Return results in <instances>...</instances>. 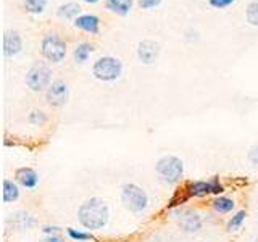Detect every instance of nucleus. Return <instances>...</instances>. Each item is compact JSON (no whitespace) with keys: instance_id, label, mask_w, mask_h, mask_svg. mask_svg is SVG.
Masks as SVG:
<instances>
[{"instance_id":"obj_1","label":"nucleus","mask_w":258,"mask_h":242,"mask_svg":"<svg viewBox=\"0 0 258 242\" xmlns=\"http://www.w3.org/2000/svg\"><path fill=\"white\" fill-rule=\"evenodd\" d=\"M110 207L102 197H91L84 200L78 208V221L84 229L99 231L108 224Z\"/></svg>"},{"instance_id":"obj_2","label":"nucleus","mask_w":258,"mask_h":242,"mask_svg":"<svg viewBox=\"0 0 258 242\" xmlns=\"http://www.w3.org/2000/svg\"><path fill=\"white\" fill-rule=\"evenodd\" d=\"M155 173L161 183L174 186L184 176V161L176 155H165L157 161Z\"/></svg>"},{"instance_id":"obj_3","label":"nucleus","mask_w":258,"mask_h":242,"mask_svg":"<svg viewBox=\"0 0 258 242\" xmlns=\"http://www.w3.org/2000/svg\"><path fill=\"white\" fill-rule=\"evenodd\" d=\"M121 204L133 213H142L149 207V194L141 186L134 183H126L121 188Z\"/></svg>"},{"instance_id":"obj_4","label":"nucleus","mask_w":258,"mask_h":242,"mask_svg":"<svg viewBox=\"0 0 258 242\" xmlns=\"http://www.w3.org/2000/svg\"><path fill=\"white\" fill-rule=\"evenodd\" d=\"M92 75L95 79L103 81V83H113L123 75V63L111 55L100 56L92 65Z\"/></svg>"},{"instance_id":"obj_5","label":"nucleus","mask_w":258,"mask_h":242,"mask_svg":"<svg viewBox=\"0 0 258 242\" xmlns=\"http://www.w3.org/2000/svg\"><path fill=\"white\" fill-rule=\"evenodd\" d=\"M40 53L47 62L61 63L67 56V42L61 36L55 34V32H48L40 42Z\"/></svg>"},{"instance_id":"obj_6","label":"nucleus","mask_w":258,"mask_h":242,"mask_svg":"<svg viewBox=\"0 0 258 242\" xmlns=\"http://www.w3.org/2000/svg\"><path fill=\"white\" fill-rule=\"evenodd\" d=\"M26 86L32 92H44L52 84V70L45 63H34L26 73Z\"/></svg>"},{"instance_id":"obj_7","label":"nucleus","mask_w":258,"mask_h":242,"mask_svg":"<svg viewBox=\"0 0 258 242\" xmlns=\"http://www.w3.org/2000/svg\"><path fill=\"white\" fill-rule=\"evenodd\" d=\"M173 216L179 226V229L184 231V232H189V234H194L202 229V216L197 210L194 208H187V207H179L176 208L173 212Z\"/></svg>"},{"instance_id":"obj_8","label":"nucleus","mask_w":258,"mask_h":242,"mask_svg":"<svg viewBox=\"0 0 258 242\" xmlns=\"http://www.w3.org/2000/svg\"><path fill=\"white\" fill-rule=\"evenodd\" d=\"M185 189L190 197H207L210 194L218 197L224 192V186L220 183V177L215 176L210 181H189Z\"/></svg>"},{"instance_id":"obj_9","label":"nucleus","mask_w":258,"mask_h":242,"mask_svg":"<svg viewBox=\"0 0 258 242\" xmlns=\"http://www.w3.org/2000/svg\"><path fill=\"white\" fill-rule=\"evenodd\" d=\"M45 100L50 107L60 108L64 107L70 100V86L67 81L55 79L45 91Z\"/></svg>"},{"instance_id":"obj_10","label":"nucleus","mask_w":258,"mask_h":242,"mask_svg":"<svg viewBox=\"0 0 258 242\" xmlns=\"http://www.w3.org/2000/svg\"><path fill=\"white\" fill-rule=\"evenodd\" d=\"M137 58H139L141 63L144 65H153L158 56L161 53V45L158 42H155V40H150V39H145L142 40V42L137 44Z\"/></svg>"},{"instance_id":"obj_11","label":"nucleus","mask_w":258,"mask_h":242,"mask_svg":"<svg viewBox=\"0 0 258 242\" xmlns=\"http://www.w3.org/2000/svg\"><path fill=\"white\" fill-rule=\"evenodd\" d=\"M23 50V37L18 31H5L4 34V55L7 58L16 56Z\"/></svg>"},{"instance_id":"obj_12","label":"nucleus","mask_w":258,"mask_h":242,"mask_svg":"<svg viewBox=\"0 0 258 242\" xmlns=\"http://www.w3.org/2000/svg\"><path fill=\"white\" fill-rule=\"evenodd\" d=\"M8 224H10L15 231H28L31 228H34L37 224V220L31 213L24 212V210H18V212L10 215V218H8Z\"/></svg>"},{"instance_id":"obj_13","label":"nucleus","mask_w":258,"mask_h":242,"mask_svg":"<svg viewBox=\"0 0 258 242\" xmlns=\"http://www.w3.org/2000/svg\"><path fill=\"white\" fill-rule=\"evenodd\" d=\"M15 181L20 186L26 189H36L39 184V174L36 173V169H32L29 166H21L15 171Z\"/></svg>"},{"instance_id":"obj_14","label":"nucleus","mask_w":258,"mask_h":242,"mask_svg":"<svg viewBox=\"0 0 258 242\" xmlns=\"http://www.w3.org/2000/svg\"><path fill=\"white\" fill-rule=\"evenodd\" d=\"M75 28L84 31V32H89V34H99L100 31V18L97 15H81L75 20Z\"/></svg>"},{"instance_id":"obj_15","label":"nucleus","mask_w":258,"mask_h":242,"mask_svg":"<svg viewBox=\"0 0 258 242\" xmlns=\"http://www.w3.org/2000/svg\"><path fill=\"white\" fill-rule=\"evenodd\" d=\"M133 5H134V0H105L107 10L119 16L129 15V12L133 10Z\"/></svg>"},{"instance_id":"obj_16","label":"nucleus","mask_w":258,"mask_h":242,"mask_svg":"<svg viewBox=\"0 0 258 242\" xmlns=\"http://www.w3.org/2000/svg\"><path fill=\"white\" fill-rule=\"evenodd\" d=\"M56 15L63 20H73L75 21L78 16H81V5L76 2H67L61 4L58 8H56Z\"/></svg>"},{"instance_id":"obj_17","label":"nucleus","mask_w":258,"mask_h":242,"mask_svg":"<svg viewBox=\"0 0 258 242\" xmlns=\"http://www.w3.org/2000/svg\"><path fill=\"white\" fill-rule=\"evenodd\" d=\"M2 197L5 204H13L20 199V184L12 179H4V192Z\"/></svg>"},{"instance_id":"obj_18","label":"nucleus","mask_w":258,"mask_h":242,"mask_svg":"<svg viewBox=\"0 0 258 242\" xmlns=\"http://www.w3.org/2000/svg\"><path fill=\"white\" fill-rule=\"evenodd\" d=\"M95 45L91 44V42H81L76 45L75 52H73V58H75V62L78 65H83L89 60V56H91V53L94 52Z\"/></svg>"},{"instance_id":"obj_19","label":"nucleus","mask_w":258,"mask_h":242,"mask_svg":"<svg viewBox=\"0 0 258 242\" xmlns=\"http://www.w3.org/2000/svg\"><path fill=\"white\" fill-rule=\"evenodd\" d=\"M212 205H213V210H215L216 213L226 215V213L232 212L234 207H236V202H234L232 199H229V197H226V196H218L212 202Z\"/></svg>"},{"instance_id":"obj_20","label":"nucleus","mask_w":258,"mask_h":242,"mask_svg":"<svg viewBox=\"0 0 258 242\" xmlns=\"http://www.w3.org/2000/svg\"><path fill=\"white\" fill-rule=\"evenodd\" d=\"M245 218H247V212H245V210H239V212H236V213L231 216V220L228 221V224H226V229H228L229 232L239 231L240 226L244 224Z\"/></svg>"},{"instance_id":"obj_21","label":"nucleus","mask_w":258,"mask_h":242,"mask_svg":"<svg viewBox=\"0 0 258 242\" xmlns=\"http://www.w3.org/2000/svg\"><path fill=\"white\" fill-rule=\"evenodd\" d=\"M245 20L250 26L258 28V0H252L245 8Z\"/></svg>"},{"instance_id":"obj_22","label":"nucleus","mask_w":258,"mask_h":242,"mask_svg":"<svg viewBox=\"0 0 258 242\" xmlns=\"http://www.w3.org/2000/svg\"><path fill=\"white\" fill-rule=\"evenodd\" d=\"M47 121H48V116L42 110H37V108L31 110L28 115V123L32 126H44V125H47Z\"/></svg>"},{"instance_id":"obj_23","label":"nucleus","mask_w":258,"mask_h":242,"mask_svg":"<svg viewBox=\"0 0 258 242\" xmlns=\"http://www.w3.org/2000/svg\"><path fill=\"white\" fill-rule=\"evenodd\" d=\"M45 7H47V0H24V8H26V12L32 15L44 13Z\"/></svg>"},{"instance_id":"obj_24","label":"nucleus","mask_w":258,"mask_h":242,"mask_svg":"<svg viewBox=\"0 0 258 242\" xmlns=\"http://www.w3.org/2000/svg\"><path fill=\"white\" fill-rule=\"evenodd\" d=\"M67 234L68 237L73 240H78V242H87V240H95L94 234L92 232H87V231H79L75 228H67Z\"/></svg>"},{"instance_id":"obj_25","label":"nucleus","mask_w":258,"mask_h":242,"mask_svg":"<svg viewBox=\"0 0 258 242\" xmlns=\"http://www.w3.org/2000/svg\"><path fill=\"white\" fill-rule=\"evenodd\" d=\"M190 196L187 194V189H179V191H176L174 192V196L169 199V202H168V205H166V208L168 210H173V208H176V207H181V204H184L185 200H187Z\"/></svg>"},{"instance_id":"obj_26","label":"nucleus","mask_w":258,"mask_h":242,"mask_svg":"<svg viewBox=\"0 0 258 242\" xmlns=\"http://www.w3.org/2000/svg\"><path fill=\"white\" fill-rule=\"evenodd\" d=\"M163 0H139V7L142 10H152V8H157L161 5Z\"/></svg>"},{"instance_id":"obj_27","label":"nucleus","mask_w":258,"mask_h":242,"mask_svg":"<svg viewBox=\"0 0 258 242\" xmlns=\"http://www.w3.org/2000/svg\"><path fill=\"white\" fill-rule=\"evenodd\" d=\"M234 2H236V0H208L210 7L218 8V10H221V8H228V7H231Z\"/></svg>"},{"instance_id":"obj_28","label":"nucleus","mask_w":258,"mask_h":242,"mask_svg":"<svg viewBox=\"0 0 258 242\" xmlns=\"http://www.w3.org/2000/svg\"><path fill=\"white\" fill-rule=\"evenodd\" d=\"M248 161L252 163L253 166H258V144L256 145H253L252 149L248 150Z\"/></svg>"},{"instance_id":"obj_29","label":"nucleus","mask_w":258,"mask_h":242,"mask_svg":"<svg viewBox=\"0 0 258 242\" xmlns=\"http://www.w3.org/2000/svg\"><path fill=\"white\" fill-rule=\"evenodd\" d=\"M63 229L60 228V226H55V224H45L42 226V232H45L47 236H50V234H60Z\"/></svg>"},{"instance_id":"obj_30","label":"nucleus","mask_w":258,"mask_h":242,"mask_svg":"<svg viewBox=\"0 0 258 242\" xmlns=\"http://www.w3.org/2000/svg\"><path fill=\"white\" fill-rule=\"evenodd\" d=\"M39 242H64V237H61L60 234H50V236L42 237Z\"/></svg>"},{"instance_id":"obj_31","label":"nucleus","mask_w":258,"mask_h":242,"mask_svg":"<svg viewBox=\"0 0 258 242\" xmlns=\"http://www.w3.org/2000/svg\"><path fill=\"white\" fill-rule=\"evenodd\" d=\"M83 2H86V4H91V5H94V4H97L99 0H83Z\"/></svg>"},{"instance_id":"obj_32","label":"nucleus","mask_w":258,"mask_h":242,"mask_svg":"<svg viewBox=\"0 0 258 242\" xmlns=\"http://www.w3.org/2000/svg\"><path fill=\"white\" fill-rule=\"evenodd\" d=\"M255 242H258V237H256V239H255Z\"/></svg>"}]
</instances>
